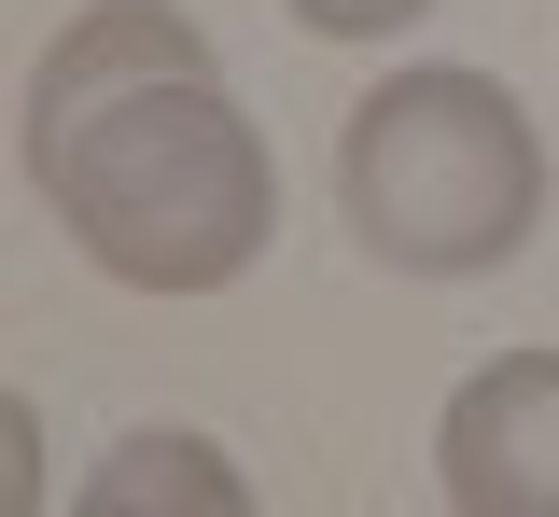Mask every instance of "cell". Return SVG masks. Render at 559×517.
Here are the masks:
<instances>
[{
    "label": "cell",
    "mask_w": 559,
    "mask_h": 517,
    "mask_svg": "<svg viewBox=\"0 0 559 517\" xmlns=\"http://www.w3.org/2000/svg\"><path fill=\"white\" fill-rule=\"evenodd\" d=\"M14 154L127 294H238L280 238V154L182 0H84L28 71Z\"/></svg>",
    "instance_id": "1"
},
{
    "label": "cell",
    "mask_w": 559,
    "mask_h": 517,
    "mask_svg": "<svg viewBox=\"0 0 559 517\" xmlns=\"http://www.w3.org/2000/svg\"><path fill=\"white\" fill-rule=\"evenodd\" d=\"M448 517H559V350H503L433 420Z\"/></svg>",
    "instance_id": "3"
},
{
    "label": "cell",
    "mask_w": 559,
    "mask_h": 517,
    "mask_svg": "<svg viewBox=\"0 0 559 517\" xmlns=\"http://www.w3.org/2000/svg\"><path fill=\"white\" fill-rule=\"evenodd\" d=\"M280 14H294L308 43H392V28H419V14H433V0H280Z\"/></svg>",
    "instance_id": "5"
},
{
    "label": "cell",
    "mask_w": 559,
    "mask_h": 517,
    "mask_svg": "<svg viewBox=\"0 0 559 517\" xmlns=\"http://www.w3.org/2000/svg\"><path fill=\"white\" fill-rule=\"evenodd\" d=\"M70 517H266V504H252V476H238L210 434L154 420V434H112V447H98V476H84Z\"/></svg>",
    "instance_id": "4"
},
{
    "label": "cell",
    "mask_w": 559,
    "mask_h": 517,
    "mask_svg": "<svg viewBox=\"0 0 559 517\" xmlns=\"http://www.w3.org/2000/svg\"><path fill=\"white\" fill-rule=\"evenodd\" d=\"M336 211L406 280H489V266H518L532 224H546V141H532L518 84L433 57V71H392L378 98H349Z\"/></svg>",
    "instance_id": "2"
}]
</instances>
